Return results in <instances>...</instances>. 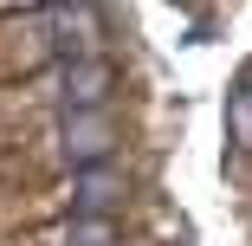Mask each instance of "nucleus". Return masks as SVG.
Wrapping results in <instances>:
<instances>
[{"label": "nucleus", "mask_w": 252, "mask_h": 246, "mask_svg": "<svg viewBox=\"0 0 252 246\" xmlns=\"http://www.w3.org/2000/svg\"><path fill=\"white\" fill-rule=\"evenodd\" d=\"M45 33H59V65L65 59H91V26H97V7H52V13H39Z\"/></svg>", "instance_id": "nucleus-4"}, {"label": "nucleus", "mask_w": 252, "mask_h": 246, "mask_svg": "<svg viewBox=\"0 0 252 246\" xmlns=\"http://www.w3.org/2000/svg\"><path fill=\"white\" fill-rule=\"evenodd\" d=\"M117 201H123V169L117 162L71 175V220H110Z\"/></svg>", "instance_id": "nucleus-3"}, {"label": "nucleus", "mask_w": 252, "mask_h": 246, "mask_svg": "<svg viewBox=\"0 0 252 246\" xmlns=\"http://www.w3.org/2000/svg\"><path fill=\"white\" fill-rule=\"evenodd\" d=\"M59 149H65L71 175L104 169V162L117 156V123H110V110H65V117H59Z\"/></svg>", "instance_id": "nucleus-1"}, {"label": "nucleus", "mask_w": 252, "mask_h": 246, "mask_svg": "<svg viewBox=\"0 0 252 246\" xmlns=\"http://www.w3.org/2000/svg\"><path fill=\"white\" fill-rule=\"evenodd\" d=\"M226 130H233V142H239V149H252V78L226 97Z\"/></svg>", "instance_id": "nucleus-5"}, {"label": "nucleus", "mask_w": 252, "mask_h": 246, "mask_svg": "<svg viewBox=\"0 0 252 246\" xmlns=\"http://www.w3.org/2000/svg\"><path fill=\"white\" fill-rule=\"evenodd\" d=\"M65 246H117V220H71Z\"/></svg>", "instance_id": "nucleus-6"}, {"label": "nucleus", "mask_w": 252, "mask_h": 246, "mask_svg": "<svg viewBox=\"0 0 252 246\" xmlns=\"http://www.w3.org/2000/svg\"><path fill=\"white\" fill-rule=\"evenodd\" d=\"M110 91H117V65L110 59H65L59 65V104L65 110H110Z\"/></svg>", "instance_id": "nucleus-2"}]
</instances>
